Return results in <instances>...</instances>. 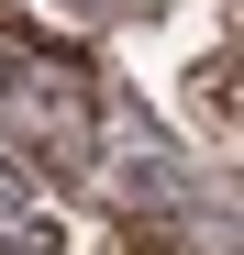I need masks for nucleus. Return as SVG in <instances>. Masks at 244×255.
Masks as SVG:
<instances>
[{
    "label": "nucleus",
    "instance_id": "f03ea898",
    "mask_svg": "<svg viewBox=\"0 0 244 255\" xmlns=\"http://www.w3.org/2000/svg\"><path fill=\"white\" fill-rule=\"evenodd\" d=\"M0 255H67V222L33 200V178L11 155H0Z\"/></svg>",
    "mask_w": 244,
    "mask_h": 255
},
{
    "label": "nucleus",
    "instance_id": "7ed1b4c3",
    "mask_svg": "<svg viewBox=\"0 0 244 255\" xmlns=\"http://www.w3.org/2000/svg\"><path fill=\"white\" fill-rule=\"evenodd\" d=\"M78 11H122V0H78Z\"/></svg>",
    "mask_w": 244,
    "mask_h": 255
},
{
    "label": "nucleus",
    "instance_id": "f257e3e1",
    "mask_svg": "<svg viewBox=\"0 0 244 255\" xmlns=\"http://www.w3.org/2000/svg\"><path fill=\"white\" fill-rule=\"evenodd\" d=\"M0 155L33 178H89L100 166V89L45 45H0Z\"/></svg>",
    "mask_w": 244,
    "mask_h": 255
}]
</instances>
